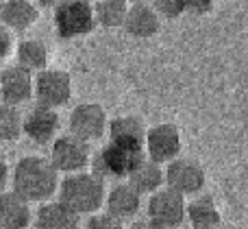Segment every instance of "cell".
Masks as SVG:
<instances>
[{"label":"cell","instance_id":"cell-25","mask_svg":"<svg viewBox=\"0 0 248 229\" xmlns=\"http://www.w3.org/2000/svg\"><path fill=\"white\" fill-rule=\"evenodd\" d=\"M85 229H124V223L109 216L107 212H96L87 218Z\"/></svg>","mask_w":248,"mask_h":229},{"label":"cell","instance_id":"cell-1","mask_svg":"<svg viewBox=\"0 0 248 229\" xmlns=\"http://www.w3.org/2000/svg\"><path fill=\"white\" fill-rule=\"evenodd\" d=\"M11 186L13 192L29 203H46L57 195L59 188V173L52 168L48 157L42 155H26L17 160L11 170Z\"/></svg>","mask_w":248,"mask_h":229},{"label":"cell","instance_id":"cell-23","mask_svg":"<svg viewBox=\"0 0 248 229\" xmlns=\"http://www.w3.org/2000/svg\"><path fill=\"white\" fill-rule=\"evenodd\" d=\"M22 120L24 114L20 107L0 103V142H16L22 138Z\"/></svg>","mask_w":248,"mask_h":229},{"label":"cell","instance_id":"cell-20","mask_svg":"<svg viewBox=\"0 0 248 229\" xmlns=\"http://www.w3.org/2000/svg\"><path fill=\"white\" fill-rule=\"evenodd\" d=\"M126 179H128L126 183L140 196H146V195L150 196L159 188H163V168L159 164H155V162L144 160Z\"/></svg>","mask_w":248,"mask_h":229},{"label":"cell","instance_id":"cell-27","mask_svg":"<svg viewBox=\"0 0 248 229\" xmlns=\"http://www.w3.org/2000/svg\"><path fill=\"white\" fill-rule=\"evenodd\" d=\"M11 52H13V35L11 31L0 24V64L11 57Z\"/></svg>","mask_w":248,"mask_h":229},{"label":"cell","instance_id":"cell-5","mask_svg":"<svg viewBox=\"0 0 248 229\" xmlns=\"http://www.w3.org/2000/svg\"><path fill=\"white\" fill-rule=\"evenodd\" d=\"M207 183V173L202 164L194 157L179 155L163 168V186L174 190L181 196H196Z\"/></svg>","mask_w":248,"mask_h":229},{"label":"cell","instance_id":"cell-31","mask_svg":"<svg viewBox=\"0 0 248 229\" xmlns=\"http://www.w3.org/2000/svg\"><path fill=\"white\" fill-rule=\"evenodd\" d=\"M216 229H237V227H233V225H218Z\"/></svg>","mask_w":248,"mask_h":229},{"label":"cell","instance_id":"cell-32","mask_svg":"<svg viewBox=\"0 0 248 229\" xmlns=\"http://www.w3.org/2000/svg\"><path fill=\"white\" fill-rule=\"evenodd\" d=\"M128 2H148V0H128Z\"/></svg>","mask_w":248,"mask_h":229},{"label":"cell","instance_id":"cell-21","mask_svg":"<svg viewBox=\"0 0 248 229\" xmlns=\"http://www.w3.org/2000/svg\"><path fill=\"white\" fill-rule=\"evenodd\" d=\"M16 59L17 65L29 70L31 74L42 72L48 68V48L39 39H24L16 48Z\"/></svg>","mask_w":248,"mask_h":229},{"label":"cell","instance_id":"cell-15","mask_svg":"<svg viewBox=\"0 0 248 229\" xmlns=\"http://www.w3.org/2000/svg\"><path fill=\"white\" fill-rule=\"evenodd\" d=\"M33 221L31 203L13 190H0V229H26Z\"/></svg>","mask_w":248,"mask_h":229},{"label":"cell","instance_id":"cell-33","mask_svg":"<svg viewBox=\"0 0 248 229\" xmlns=\"http://www.w3.org/2000/svg\"><path fill=\"white\" fill-rule=\"evenodd\" d=\"M87 2H94V0H87Z\"/></svg>","mask_w":248,"mask_h":229},{"label":"cell","instance_id":"cell-9","mask_svg":"<svg viewBox=\"0 0 248 229\" xmlns=\"http://www.w3.org/2000/svg\"><path fill=\"white\" fill-rule=\"evenodd\" d=\"M185 205H187L185 196L163 186L148 196V203H146L148 216L146 218L161 229H179L185 223Z\"/></svg>","mask_w":248,"mask_h":229},{"label":"cell","instance_id":"cell-14","mask_svg":"<svg viewBox=\"0 0 248 229\" xmlns=\"http://www.w3.org/2000/svg\"><path fill=\"white\" fill-rule=\"evenodd\" d=\"M103 208L109 216L124 223V221H128V218L137 216V212L141 210V196L124 181V183L113 186L109 192H105Z\"/></svg>","mask_w":248,"mask_h":229},{"label":"cell","instance_id":"cell-19","mask_svg":"<svg viewBox=\"0 0 248 229\" xmlns=\"http://www.w3.org/2000/svg\"><path fill=\"white\" fill-rule=\"evenodd\" d=\"M109 140L116 142H128V144H141L144 147V135H146V125L140 116L133 114H122L109 120L107 125Z\"/></svg>","mask_w":248,"mask_h":229},{"label":"cell","instance_id":"cell-6","mask_svg":"<svg viewBox=\"0 0 248 229\" xmlns=\"http://www.w3.org/2000/svg\"><path fill=\"white\" fill-rule=\"evenodd\" d=\"M181 148H183V138H181V129L174 122H159V125H153L150 129H146V160L155 162L159 166L170 164L172 160H176L181 155Z\"/></svg>","mask_w":248,"mask_h":229},{"label":"cell","instance_id":"cell-17","mask_svg":"<svg viewBox=\"0 0 248 229\" xmlns=\"http://www.w3.org/2000/svg\"><path fill=\"white\" fill-rule=\"evenodd\" d=\"M185 221L187 229H216L222 225V212L209 195H196L185 205Z\"/></svg>","mask_w":248,"mask_h":229},{"label":"cell","instance_id":"cell-16","mask_svg":"<svg viewBox=\"0 0 248 229\" xmlns=\"http://www.w3.org/2000/svg\"><path fill=\"white\" fill-rule=\"evenodd\" d=\"M33 229H81V216L59 201H46L33 216Z\"/></svg>","mask_w":248,"mask_h":229},{"label":"cell","instance_id":"cell-13","mask_svg":"<svg viewBox=\"0 0 248 229\" xmlns=\"http://www.w3.org/2000/svg\"><path fill=\"white\" fill-rule=\"evenodd\" d=\"M122 29L135 39H150L161 29V17L155 13L150 2H131L124 16Z\"/></svg>","mask_w":248,"mask_h":229},{"label":"cell","instance_id":"cell-2","mask_svg":"<svg viewBox=\"0 0 248 229\" xmlns=\"http://www.w3.org/2000/svg\"><path fill=\"white\" fill-rule=\"evenodd\" d=\"M59 203H63L74 214L83 216H92L96 214L105 203V181L92 175L90 170H81V173L65 175L59 181Z\"/></svg>","mask_w":248,"mask_h":229},{"label":"cell","instance_id":"cell-30","mask_svg":"<svg viewBox=\"0 0 248 229\" xmlns=\"http://www.w3.org/2000/svg\"><path fill=\"white\" fill-rule=\"evenodd\" d=\"M35 4H37V9L39 7H44V9H55L59 2H63V0H33Z\"/></svg>","mask_w":248,"mask_h":229},{"label":"cell","instance_id":"cell-11","mask_svg":"<svg viewBox=\"0 0 248 229\" xmlns=\"http://www.w3.org/2000/svg\"><path fill=\"white\" fill-rule=\"evenodd\" d=\"M61 129V120L59 114L55 109L42 107V105H35L33 109H29L22 120V133L31 140L33 144H48L59 135Z\"/></svg>","mask_w":248,"mask_h":229},{"label":"cell","instance_id":"cell-22","mask_svg":"<svg viewBox=\"0 0 248 229\" xmlns=\"http://www.w3.org/2000/svg\"><path fill=\"white\" fill-rule=\"evenodd\" d=\"M128 0H96L94 4V17L96 24L105 29H118L122 26L124 16L128 11Z\"/></svg>","mask_w":248,"mask_h":229},{"label":"cell","instance_id":"cell-12","mask_svg":"<svg viewBox=\"0 0 248 229\" xmlns=\"http://www.w3.org/2000/svg\"><path fill=\"white\" fill-rule=\"evenodd\" d=\"M33 98V74L20 65H9L0 72V103L20 107Z\"/></svg>","mask_w":248,"mask_h":229},{"label":"cell","instance_id":"cell-3","mask_svg":"<svg viewBox=\"0 0 248 229\" xmlns=\"http://www.w3.org/2000/svg\"><path fill=\"white\" fill-rule=\"evenodd\" d=\"M146 160V153L141 144H128L109 140L96 155H92V175L98 179H126L141 162Z\"/></svg>","mask_w":248,"mask_h":229},{"label":"cell","instance_id":"cell-34","mask_svg":"<svg viewBox=\"0 0 248 229\" xmlns=\"http://www.w3.org/2000/svg\"><path fill=\"white\" fill-rule=\"evenodd\" d=\"M0 4H2V0H0Z\"/></svg>","mask_w":248,"mask_h":229},{"label":"cell","instance_id":"cell-24","mask_svg":"<svg viewBox=\"0 0 248 229\" xmlns=\"http://www.w3.org/2000/svg\"><path fill=\"white\" fill-rule=\"evenodd\" d=\"M150 7L155 9L161 20H176L185 13V7H183V0H153Z\"/></svg>","mask_w":248,"mask_h":229},{"label":"cell","instance_id":"cell-10","mask_svg":"<svg viewBox=\"0 0 248 229\" xmlns=\"http://www.w3.org/2000/svg\"><path fill=\"white\" fill-rule=\"evenodd\" d=\"M109 118L103 105L98 103H81L70 112L68 118V129L70 135L83 140V142H96L107 133Z\"/></svg>","mask_w":248,"mask_h":229},{"label":"cell","instance_id":"cell-29","mask_svg":"<svg viewBox=\"0 0 248 229\" xmlns=\"http://www.w3.org/2000/svg\"><path fill=\"white\" fill-rule=\"evenodd\" d=\"M128 229H161V227H157L153 221H148V218H140V221H133L131 225H128Z\"/></svg>","mask_w":248,"mask_h":229},{"label":"cell","instance_id":"cell-35","mask_svg":"<svg viewBox=\"0 0 248 229\" xmlns=\"http://www.w3.org/2000/svg\"><path fill=\"white\" fill-rule=\"evenodd\" d=\"M179 229H183V227H179Z\"/></svg>","mask_w":248,"mask_h":229},{"label":"cell","instance_id":"cell-18","mask_svg":"<svg viewBox=\"0 0 248 229\" xmlns=\"http://www.w3.org/2000/svg\"><path fill=\"white\" fill-rule=\"evenodd\" d=\"M39 11L33 0H2L0 24L9 31H26L37 22Z\"/></svg>","mask_w":248,"mask_h":229},{"label":"cell","instance_id":"cell-7","mask_svg":"<svg viewBox=\"0 0 248 229\" xmlns=\"http://www.w3.org/2000/svg\"><path fill=\"white\" fill-rule=\"evenodd\" d=\"M33 96L37 98V105L57 112L72 98V79L65 70L46 68L33 77Z\"/></svg>","mask_w":248,"mask_h":229},{"label":"cell","instance_id":"cell-26","mask_svg":"<svg viewBox=\"0 0 248 229\" xmlns=\"http://www.w3.org/2000/svg\"><path fill=\"white\" fill-rule=\"evenodd\" d=\"M183 7L189 16H207L214 11L216 0H183Z\"/></svg>","mask_w":248,"mask_h":229},{"label":"cell","instance_id":"cell-28","mask_svg":"<svg viewBox=\"0 0 248 229\" xmlns=\"http://www.w3.org/2000/svg\"><path fill=\"white\" fill-rule=\"evenodd\" d=\"M9 179H11V168H9L7 157L0 153V190H7Z\"/></svg>","mask_w":248,"mask_h":229},{"label":"cell","instance_id":"cell-8","mask_svg":"<svg viewBox=\"0 0 248 229\" xmlns=\"http://www.w3.org/2000/svg\"><path fill=\"white\" fill-rule=\"evenodd\" d=\"M48 162L52 164V168H55L57 173H63V175L81 173L92 162L90 144L74 138V135H70V133L57 135V138L52 140V148H50Z\"/></svg>","mask_w":248,"mask_h":229},{"label":"cell","instance_id":"cell-4","mask_svg":"<svg viewBox=\"0 0 248 229\" xmlns=\"http://www.w3.org/2000/svg\"><path fill=\"white\" fill-rule=\"evenodd\" d=\"M52 24L59 39L85 37L96 29L94 4L87 0H63L52 11Z\"/></svg>","mask_w":248,"mask_h":229}]
</instances>
